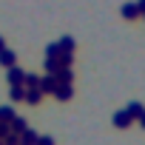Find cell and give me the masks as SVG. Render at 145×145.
Listing matches in <instances>:
<instances>
[{
  "instance_id": "6da1fadb",
  "label": "cell",
  "mask_w": 145,
  "mask_h": 145,
  "mask_svg": "<svg viewBox=\"0 0 145 145\" xmlns=\"http://www.w3.org/2000/svg\"><path fill=\"white\" fill-rule=\"evenodd\" d=\"M26 74H29V71L12 65V68H9V86H26Z\"/></svg>"
},
{
  "instance_id": "7a4b0ae2",
  "label": "cell",
  "mask_w": 145,
  "mask_h": 145,
  "mask_svg": "<svg viewBox=\"0 0 145 145\" xmlns=\"http://www.w3.org/2000/svg\"><path fill=\"white\" fill-rule=\"evenodd\" d=\"M43 94H54V88H57V77L54 74H46V77H40V86H37Z\"/></svg>"
},
{
  "instance_id": "3957f363",
  "label": "cell",
  "mask_w": 145,
  "mask_h": 145,
  "mask_svg": "<svg viewBox=\"0 0 145 145\" xmlns=\"http://www.w3.org/2000/svg\"><path fill=\"white\" fill-rule=\"evenodd\" d=\"M131 122H134V117L128 114V108H122V111H114V125H117V128H128Z\"/></svg>"
},
{
  "instance_id": "277c9868",
  "label": "cell",
  "mask_w": 145,
  "mask_h": 145,
  "mask_svg": "<svg viewBox=\"0 0 145 145\" xmlns=\"http://www.w3.org/2000/svg\"><path fill=\"white\" fill-rule=\"evenodd\" d=\"M43 97H46V94H43V91L34 86V88H26V100H23V103H29V105H37V103H43Z\"/></svg>"
},
{
  "instance_id": "5b68a950",
  "label": "cell",
  "mask_w": 145,
  "mask_h": 145,
  "mask_svg": "<svg viewBox=\"0 0 145 145\" xmlns=\"http://www.w3.org/2000/svg\"><path fill=\"white\" fill-rule=\"evenodd\" d=\"M57 86H71V80H74V74H71V65H65V68H60L57 71Z\"/></svg>"
},
{
  "instance_id": "8992f818",
  "label": "cell",
  "mask_w": 145,
  "mask_h": 145,
  "mask_svg": "<svg viewBox=\"0 0 145 145\" xmlns=\"http://www.w3.org/2000/svg\"><path fill=\"white\" fill-rule=\"evenodd\" d=\"M17 63V54L12 51V48H3V51H0V65H3V68H12Z\"/></svg>"
},
{
  "instance_id": "52a82bcc",
  "label": "cell",
  "mask_w": 145,
  "mask_h": 145,
  "mask_svg": "<svg viewBox=\"0 0 145 145\" xmlns=\"http://www.w3.org/2000/svg\"><path fill=\"white\" fill-rule=\"evenodd\" d=\"M54 97H57L60 103H68L71 97H74V88H71V86H57V88H54Z\"/></svg>"
},
{
  "instance_id": "ba28073f",
  "label": "cell",
  "mask_w": 145,
  "mask_h": 145,
  "mask_svg": "<svg viewBox=\"0 0 145 145\" xmlns=\"http://www.w3.org/2000/svg\"><path fill=\"white\" fill-rule=\"evenodd\" d=\"M57 43H60V54H74V48H77L74 37H60Z\"/></svg>"
},
{
  "instance_id": "9c48e42d",
  "label": "cell",
  "mask_w": 145,
  "mask_h": 145,
  "mask_svg": "<svg viewBox=\"0 0 145 145\" xmlns=\"http://www.w3.org/2000/svg\"><path fill=\"white\" fill-rule=\"evenodd\" d=\"M139 14H142V12H139L137 3H125V6H122V17H125V20H137Z\"/></svg>"
},
{
  "instance_id": "30bf717a",
  "label": "cell",
  "mask_w": 145,
  "mask_h": 145,
  "mask_svg": "<svg viewBox=\"0 0 145 145\" xmlns=\"http://www.w3.org/2000/svg\"><path fill=\"white\" fill-rule=\"evenodd\" d=\"M9 97H12V103H23L26 100V86H9Z\"/></svg>"
},
{
  "instance_id": "8fae6325",
  "label": "cell",
  "mask_w": 145,
  "mask_h": 145,
  "mask_svg": "<svg viewBox=\"0 0 145 145\" xmlns=\"http://www.w3.org/2000/svg\"><path fill=\"white\" fill-rule=\"evenodd\" d=\"M125 108H128V114H131V117H134V122H137V120H139V117H142V111H145V105H142V103H139V100H131V103H128V105H125Z\"/></svg>"
},
{
  "instance_id": "7c38bea8",
  "label": "cell",
  "mask_w": 145,
  "mask_h": 145,
  "mask_svg": "<svg viewBox=\"0 0 145 145\" xmlns=\"http://www.w3.org/2000/svg\"><path fill=\"white\" fill-rule=\"evenodd\" d=\"M9 128H12V134H17V137H23V131H26L29 125H26V120H20V117H14V120L9 122Z\"/></svg>"
},
{
  "instance_id": "4fadbf2b",
  "label": "cell",
  "mask_w": 145,
  "mask_h": 145,
  "mask_svg": "<svg viewBox=\"0 0 145 145\" xmlns=\"http://www.w3.org/2000/svg\"><path fill=\"white\" fill-rule=\"evenodd\" d=\"M17 114H14V108L12 105H0V122H12Z\"/></svg>"
},
{
  "instance_id": "5bb4252c",
  "label": "cell",
  "mask_w": 145,
  "mask_h": 145,
  "mask_svg": "<svg viewBox=\"0 0 145 145\" xmlns=\"http://www.w3.org/2000/svg\"><path fill=\"white\" fill-rule=\"evenodd\" d=\"M46 57H60V43H48L46 46Z\"/></svg>"
},
{
  "instance_id": "9a60e30c",
  "label": "cell",
  "mask_w": 145,
  "mask_h": 145,
  "mask_svg": "<svg viewBox=\"0 0 145 145\" xmlns=\"http://www.w3.org/2000/svg\"><path fill=\"white\" fill-rule=\"evenodd\" d=\"M37 145H54V137H40Z\"/></svg>"
},
{
  "instance_id": "2e32d148",
  "label": "cell",
  "mask_w": 145,
  "mask_h": 145,
  "mask_svg": "<svg viewBox=\"0 0 145 145\" xmlns=\"http://www.w3.org/2000/svg\"><path fill=\"white\" fill-rule=\"evenodd\" d=\"M137 6H139V12L145 14V0H137Z\"/></svg>"
},
{
  "instance_id": "e0dca14e",
  "label": "cell",
  "mask_w": 145,
  "mask_h": 145,
  "mask_svg": "<svg viewBox=\"0 0 145 145\" xmlns=\"http://www.w3.org/2000/svg\"><path fill=\"white\" fill-rule=\"evenodd\" d=\"M137 122H139V125H142V128H145V111H142V117H139V120H137Z\"/></svg>"
},
{
  "instance_id": "ac0fdd59",
  "label": "cell",
  "mask_w": 145,
  "mask_h": 145,
  "mask_svg": "<svg viewBox=\"0 0 145 145\" xmlns=\"http://www.w3.org/2000/svg\"><path fill=\"white\" fill-rule=\"evenodd\" d=\"M3 48H6V43H3V37H0V51H3Z\"/></svg>"
},
{
  "instance_id": "d6986e66",
  "label": "cell",
  "mask_w": 145,
  "mask_h": 145,
  "mask_svg": "<svg viewBox=\"0 0 145 145\" xmlns=\"http://www.w3.org/2000/svg\"><path fill=\"white\" fill-rule=\"evenodd\" d=\"M142 17H145V14H142Z\"/></svg>"
}]
</instances>
